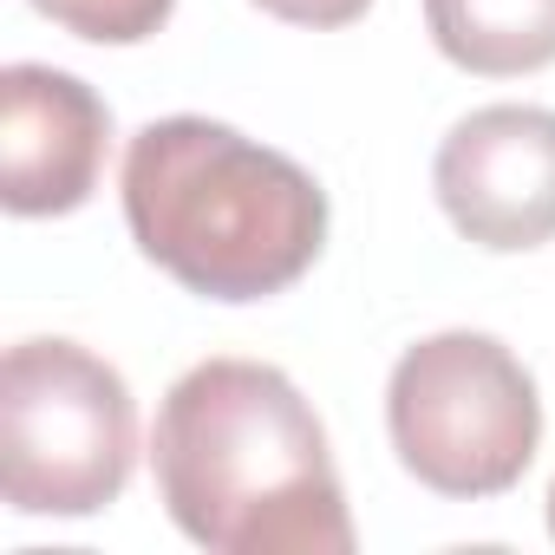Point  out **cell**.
Returning <instances> with one entry per match:
<instances>
[{"label":"cell","instance_id":"9c48e42d","mask_svg":"<svg viewBox=\"0 0 555 555\" xmlns=\"http://www.w3.org/2000/svg\"><path fill=\"white\" fill-rule=\"evenodd\" d=\"M261 14H274V21H288V27H314V34H327V27H353L373 0H255Z\"/></svg>","mask_w":555,"mask_h":555},{"label":"cell","instance_id":"3957f363","mask_svg":"<svg viewBox=\"0 0 555 555\" xmlns=\"http://www.w3.org/2000/svg\"><path fill=\"white\" fill-rule=\"evenodd\" d=\"M138 464V405L79 340H21L0 366V490L21 516H99Z\"/></svg>","mask_w":555,"mask_h":555},{"label":"cell","instance_id":"7a4b0ae2","mask_svg":"<svg viewBox=\"0 0 555 555\" xmlns=\"http://www.w3.org/2000/svg\"><path fill=\"white\" fill-rule=\"evenodd\" d=\"M125 222L144 261L203 301H268L327 242V190L216 118H157L125 151Z\"/></svg>","mask_w":555,"mask_h":555},{"label":"cell","instance_id":"277c9868","mask_svg":"<svg viewBox=\"0 0 555 555\" xmlns=\"http://www.w3.org/2000/svg\"><path fill=\"white\" fill-rule=\"evenodd\" d=\"M386 425L399 464L438 496H503L542 444V399L529 366L470 327L399 353L386 379Z\"/></svg>","mask_w":555,"mask_h":555},{"label":"cell","instance_id":"ba28073f","mask_svg":"<svg viewBox=\"0 0 555 555\" xmlns=\"http://www.w3.org/2000/svg\"><path fill=\"white\" fill-rule=\"evenodd\" d=\"M34 8H40L53 27L79 34V40H99V47H138V40H151V34L170 21L177 0H34Z\"/></svg>","mask_w":555,"mask_h":555},{"label":"cell","instance_id":"30bf717a","mask_svg":"<svg viewBox=\"0 0 555 555\" xmlns=\"http://www.w3.org/2000/svg\"><path fill=\"white\" fill-rule=\"evenodd\" d=\"M548 529H555V483H548Z\"/></svg>","mask_w":555,"mask_h":555},{"label":"cell","instance_id":"8992f818","mask_svg":"<svg viewBox=\"0 0 555 555\" xmlns=\"http://www.w3.org/2000/svg\"><path fill=\"white\" fill-rule=\"evenodd\" d=\"M112 151L105 99L60 66H8L0 73V203L14 216H66L79 209Z\"/></svg>","mask_w":555,"mask_h":555},{"label":"cell","instance_id":"52a82bcc","mask_svg":"<svg viewBox=\"0 0 555 555\" xmlns=\"http://www.w3.org/2000/svg\"><path fill=\"white\" fill-rule=\"evenodd\" d=\"M438 53L477 79H522L555 66V0H425Z\"/></svg>","mask_w":555,"mask_h":555},{"label":"cell","instance_id":"6da1fadb","mask_svg":"<svg viewBox=\"0 0 555 555\" xmlns=\"http://www.w3.org/2000/svg\"><path fill=\"white\" fill-rule=\"evenodd\" d=\"M170 522L216 555H353L327 425L261 360L190 366L151 438Z\"/></svg>","mask_w":555,"mask_h":555},{"label":"cell","instance_id":"5b68a950","mask_svg":"<svg viewBox=\"0 0 555 555\" xmlns=\"http://www.w3.org/2000/svg\"><path fill=\"white\" fill-rule=\"evenodd\" d=\"M451 229L477 248L516 255L555 242V112L483 105L451 125L431 164Z\"/></svg>","mask_w":555,"mask_h":555}]
</instances>
